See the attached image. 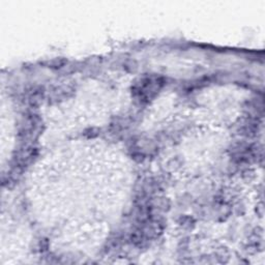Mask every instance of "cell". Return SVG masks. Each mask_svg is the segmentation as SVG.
<instances>
[{"label": "cell", "instance_id": "1", "mask_svg": "<svg viewBox=\"0 0 265 265\" xmlns=\"http://www.w3.org/2000/svg\"><path fill=\"white\" fill-rule=\"evenodd\" d=\"M159 80L156 79L155 81H153L152 79H145L144 81H142L141 86L138 87L137 92L139 93L140 98H145V99H149L150 96L155 92L159 90Z\"/></svg>", "mask_w": 265, "mask_h": 265}]
</instances>
